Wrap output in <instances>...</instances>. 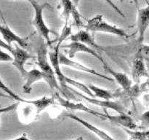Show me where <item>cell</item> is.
<instances>
[{
  "label": "cell",
  "mask_w": 149,
  "mask_h": 140,
  "mask_svg": "<svg viewBox=\"0 0 149 140\" xmlns=\"http://www.w3.org/2000/svg\"><path fill=\"white\" fill-rule=\"evenodd\" d=\"M27 1H29V0H27Z\"/></svg>",
  "instance_id": "obj_35"
},
{
  "label": "cell",
  "mask_w": 149,
  "mask_h": 140,
  "mask_svg": "<svg viewBox=\"0 0 149 140\" xmlns=\"http://www.w3.org/2000/svg\"><path fill=\"white\" fill-rule=\"evenodd\" d=\"M104 109L105 119L109 120L110 122L122 126L124 128H126V129L131 130V131H136L138 125L135 123V121L133 120V119L130 115H128L125 112V113H119L117 115H111L108 113L106 109Z\"/></svg>",
  "instance_id": "obj_12"
},
{
  "label": "cell",
  "mask_w": 149,
  "mask_h": 140,
  "mask_svg": "<svg viewBox=\"0 0 149 140\" xmlns=\"http://www.w3.org/2000/svg\"><path fill=\"white\" fill-rule=\"evenodd\" d=\"M74 140H84V139H83L81 136H80V137H78V138L76 139H74Z\"/></svg>",
  "instance_id": "obj_33"
},
{
  "label": "cell",
  "mask_w": 149,
  "mask_h": 140,
  "mask_svg": "<svg viewBox=\"0 0 149 140\" xmlns=\"http://www.w3.org/2000/svg\"><path fill=\"white\" fill-rule=\"evenodd\" d=\"M12 56L13 58V66L18 70L22 77H25L28 72L25 68V64L28 60L32 58V56L26 50L20 48L19 45L15 48V52Z\"/></svg>",
  "instance_id": "obj_11"
},
{
  "label": "cell",
  "mask_w": 149,
  "mask_h": 140,
  "mask_svg": "<svg viewBox=\"0 0 149 140\" xmlns=\"http://www.w3.org/2000/svg\"><path fill=\"white\" fill-rule=\"evenodd\" d=\"M63 48L67 49L66 52L69 58H73L75 56L76 54L78 53V52H85V53L90 54V55H93L95 58L98 59L103 64V66L107 64L106 61L94 49L87 46L84 44L81 43V42H71V43L68 44V45H64Z\"/></svg>",
  "instance_id": "obj_7"
},
{
  "label": "cell",
  "mask_w": 149,
  "mask_h": 140,
  "mask_svg": "<svg viewBox=\"0 0 149 140\" xmlns=\"http://www.w3.org/2000/svg\"><path fill=\"white\" fill-rule=\"evenodd\" d=\"M68 89L71 90V93H75L76 94L78 95L79 97L82 98L85 101H87L88 103L92 104L93 105H96V106H101V107L104 108V109H111L115 110L118 113H125V108L123 105L121 104L119 102H114V101L111 100H101V99H97L96 98H91L89 96H86V95L83 94V93H79V92L77 91V90H74L68 86Z\"/></svg>",
  "instance_id": "obj_5"
},
{
  "label": "cell",
  "mask_w": 149,
  "mask_h": 140,
  "mask_svg": "<svg viewBox=\"0 0 149 140\" xmlns=\"http://www.w3.org/2000/svg\"><path fill=\"white\" fill-rule=\"evenodd\" d=\"M103 66H104L105 69L107 70L110 73L111 75L113 76V78L119 83V85L122 88V89L125 90V92H127L131 88V87L132 86V81L129 78V77L126 74L122 72H119V71H116L115 70L112 69L108 65V64H105Z\"/></svg>",
  "instance_id": "obj_17"
},
{
  "label": "cell",
  "mask_w": 149,
  "mask_h": 140,
  "mask_svg": "<svg viewBox=\"0 0 149 140\" xmlns=\"http://www.w3.org/2000/svg\"><path fill=\"white\" fill-rule=\"evenodd\" d=\"M12 140H31L30 139H29L26 136V134H23V135L17 137V138L14 139H12Z\"/></svg>",
  "instance_id": "obj_29"
},
{
  "label": "cell",
  "mask_w": 149,
  "mask_h": 140,
  "mask_svg": "<svg viewBox=\"0 0 149 140\" xmlns=\"http://www.w3.org/2000/svg\"><path fill=\"white\" fill-rule=\"evenodd\" d=\"M59 48L55 47V50L50 52H48V56H49V62L53 68L54 71H55V76L58 80L59 85L61 88L62 89L63 91L64 92L67 96V99L69 100L71 98L73 97V93H71V90L68 89V85L65 83V77L66 76L63 73L62 70L61 68V64L59 63Z\"/></svg>",
  "instance_id": "obj_4"
},
{
  "label": "cell",
  "mask_w": 149,
  "mask_h": 140,
  "mask_svg": "<svg viewBox=\"0 0 149 140\" xmlns=\"http://www.w3.org/2000/svg\"><path fill=\"white\" fill-rule=\"evenodd\" d=\"M65 83L66 84L70 85H72L74 87L77 88V89L79 90H81L86 96H89V97H91V98H95V97L94 94L93 93V92L90 90V89L89 88L88 86H87L86 85H84V83H81L80 82L77 81V80H74L73 79L69 78V77H65Z\"/></svg>",
  "instance_id": "obj_21"
},
{
  "label": "cell",
  "mask_w": 149,
  "mask_h": 140,
  "mask_svg": "<svg viewBox=\"0 0 149 140\" xmlns=\"http://www.w3.org/2000/svg\"><path fill=\"white\" fill-rule=\"evenodd\" d=\"M0 90L4 91V93H7L10 98L15 99V100H16L17 102H23H23H25V99H21L20 96H17L15 93H14V92H13V90L8 87V86H7L5 84H4V83L1 80V78H0Z\"/></svg>",
  "instance_id": "obj_23"
},
{
  "label": "cell",
  "mask_w": 149,
  "mask_h": 140,
  "mask_svg": "<svg viewBox=\"0 0 149 140\" xmlns=\"http://www.w3.org/2000/svg\"><path fill=\"white\" fill-rule=\"evenodd\" d=\"M29 1L31 3L34 10V18H33L32 23L35 26L38 32L40 34L41 36L45 39L47 45L51 46L52 40L50 38V33H52V31L47 27L43 18L44 10L49 7V4L47 3L42 4H38L35 0H29Z\"/></svg>",
  "instance_id": "obj_3"
},
{
  "label": "cell",
  "mask_w": 149,
  "mask_h": 140,
  "mask_svg": "<svg viewBox=\"0 0 149 140\" xmlns=\"http://www.w3.org/2000/svg\"><path fill=\"white\" fill-rule=\"evenodd\" d=\"M88 87L90 89V90L93 92L95 98L101 99L103 100H111L112 99L115 97L114 93L110 91V90L101 88L93 85H90Z\"/></svg>",
  "instance_id": "obj_20"
},
{
  "label": "cell",
  "mask_w": 149,
  "mask_h": 140,
  "mask_svg": "<svg viewBox=\"0 0 149 140\" xmlns=\"http://www.w3.org/2000/svg\"><path fill=\"white\" fill-rule=\"evenodd\" d=\"M37 64L40 69L39 70L42 71L43 79L49 85L50 88L52 90H57L61 93H63L64 97L67 99L66 95L60 87L55 71L49 62L47 48L45 44H42L37 50Z\"/></svg>",
  "instance_id": "obj_1"
},
{
  "label": "cell",
  "mask_w": 149,
  "mask_h": 140,
  "mask_svg": "<svg viewBox=\"0 0 149 140\" xmlns=\"http://www.w3.org/2000/svg\"><path fill=\"white\" fill-rule=\"evenodd\" d=\"M132 140H149V131H138L123 128Z\"/></svg>",
  "instance_id": "obj_22"
},
{
  "label": "cell",
  "mask_w": 149,
  "mask_h": 140,
  "mask_svg": "<svg viewBox=\"0 0 149 140\" xmlns=\"http://www.w3.org/2000/svg\"><path fill=\"white\" fill-rule=\"evenodd\" d=\"M121 1H123V0H121Z\"/></svg>",
  "instance_id": "obj_34"
},
{
  "label": "cell",
  "mask_w": 149,
  "mask_h": 140,
  "mask_svg": "<svg viewBox=\"0 0 149 140\" xmlns=\"http://www.w3.org/2000/svg\"><path fill=\"white\" fill-rule=\"evenodd\" d=\"M0 48H4L6 50L8 51L9 52L11 53V55H13L15 52V48H13L12 45H9L6 43L4 41H3L2 39H0Z\"/></svg>",
  "instance_id": "obj_27"
},
{
  "label": "cell",
  "mask_w": 149,
  "mask_h": 140,
  "mask_svg": "<svg viewBox=\"0 0 149 140\" xmlns=\"http://www.w3.org/2000/svg\"><path fill=\"white\" fill-rule=\"evenodd\" d=\"M26 83L23 85V91L25 93H30L32 90V85L37 81L43 79V75L40 70L33 69L28 71L26 75Z\"/></svg>",
  "instance_id": "obj_18"
},
{
  "label": "cell",
  "mask_w": 149,
  "mask_h": 140,
  "mask_svg": "<svg viewBox=\"0 0 149 140\" xmlns=\"http://www.w3.org/2000/svg\"><path fill=\"white\" fill-rule=\"evenodd\" d=\"M55 100L58 101V104L61 105L63 107L65 108L68 110H79L82 111V112H87V113L90 114V115H95L96 117H98V118H101L103 119L106 120L104 118V114L100 113L98 112L97 111L93 110V109H90L89 107H87V106L84 105L81 103H74V102H71V101L68 100V99H64L58 94V93H55Z\"/></svg>",
  "instance_id": "obj_10"
},
{
  "label": "cell",
  "mask_w": 149,
  "mask_h": 140,
  "mask_svg": "<svg viewBox=\"0 0 149 140\" xmlns=\"http://www.w3.org/2000/svg\"><path fill=\"white\" fill-rule=\"evenodd\" d=\"M65 116L68 117V118H71L74 120L77 121L79 123H80L81 125H82L83 126L85 127L86 128L90 131L91 132L94 133L95 135H97V136L100 137L102 140H115L114 139L112 138L109 134H108L107 133L105 132L104 131L101 130L100 128H97V127L95 126L94 125L91 124L90 123L87 122V121L84 120H82L81 118H80L79 117H77V115H74V114H66Z\"/></svg>",
  "instance_id": "obj_16"
},
{
  "label": "cell",
  "mask_w": 149,
  "mask_h": 140,
  "mask_svg": "<svg viewBox=\"0 0 149 140\" xmlns=\"http://www.w3.org/2000/svg\"><path fill=\"white\" fill-rule=\"evenodd\" d=\"M69 39L71 42H78L84 44L87 46L91 48L99 50L105 51L106 52V48L99 45L97 42L95 41L94 37L90 34V32L86 30H80L77 33L71 35Z\"/></svg>",
  "instance_id": "obj_15"
},
{
  "label": "cell",
  "mask_w": 149,
  "mask_h": 140,
  "mask_svg": "<svg viewBox=\"0 0 149 140\" xmlns=\"http://www.w3.org/2000/svg\"><path fill=\"white\" fill-rule=\"evenodd\" d=\"M13 58L12 55L4 52L0 48V62H13Z\"/></svg>",
  "instance_id": "obj_24"
},
{
  "label": "cell",
  "mask_w": 149,
  "mask_h": 140,
  "mask_svg": "<svg viewBox=\"0 0 149 140\" xmlns=\"http://www.w3.org/2000/svg\"><path fill=\"white\" fill-rule=\"evenodd\" d=\"M141 122L142 125L146 128H149V110L146 112H143L142 115H141Z\"/></svg>",
  "instance_id": "obj_25"
},
{
  "label": "cell",
  "mask_w": 149,
  "mask_h": 140,
  "mask_svg": "<svg viewBox=\"0 0 149 140\" xmlns=\"http://www.w3.org/2000/svg\"><path fill=\"white\" fill-rule=\"evenodd\" d=\"M55 96L54 95L52 97H46V96H45V97L36 99V100H25V102H23V103L29 104L31 105L32 106H34L35 109H36V115H38L41 112H43L48 106L53 104L54 102H55Z\"/></svg>",
  "instance_id": "obj_19"
},
{
  "label": "cell",
  "mask_w": 149,
  "mask_h": 140,
  "mask_svg": "<svg viewBox=\"0 0 149 140\" xmlns=\"http://www.w3.org/2000/svg\"><path fill=\"white\" fill-rule=\"evenodd\" d=\"M0 34L2 36L4 42L9 45H12L13 42H15L20 48L25 49V48H27L28 45H29L27 39L22 38L17 34H16L7 25L0 24Z\"/></svg>",
  "instance_id": "obj_14"
},
{
  "label": "cell",
  "mask_w": 149,
  "mask_h": 140,
  "mask_svg": "<svg viewBox=\"0 0 149 140\" xmlns=\"http://www.w3.org/2000/svg\"><path fill=\"white\" fill-rule=\"evenodd\" d=\"M61 7H62V16L65 19V23L69 20L70 17L73 18L74 24L77 27H81L84 26L81 21V15L77 10V7L74 5L71 0H61Z\"/></svg>",
  "instance_id": "obj_9"
},
{
  "label": "cell",
  "mask_w": 149,
  "mask_h": 140,
  "mask_svg": "<svg viewBox=\"0 0 149 140\" xmlns=\"http://www.w3.org/2000/svg\"><path fill=\"white\" fill-rule=\"evenodd\" d=\"M0 97H6V98H10L8 95H6L4 93H3L2 92L0 91Z\"/></svg>",
  "instance_id": "obj_31"
},
{
  "label": "cell",
  "mask_w": 149,
  "mask_h": 140,
  "mask_svg": "<svg viewBox=\"0 0 149 140\" xmlns=\"http://www.w3.org/2000/svg\"><path fill=\"white\" fill-rule=\"evenodd\" d=\"M17 105H18V103L13 104H10L9 105V106H4V107H0V114L13 112V111H14L15 109H17Z\"/></svg>",
  "instance_id": "obj_26"
},
{
  "label": "cell",
  "mask_w": 149,
  "mask_h": 140,
  "mask_svg": "<svg viewBox=\"0 0 149 140\" xmlns=\"http://www.w3.org/2000/svg\"><path fill=\"white\" fill-rule=\"evenodd\" d=\"M71 1H72V2L74 3V5L77 7V6H78V4H79V3L80 0H71Z\"/></svg>",
  "instance_id": "obj_30"
},
{
  "label": "cell",
  "mask_w": 149,
  "mask_h": 140,
  "mask_svg": "<svg viewBox=\"0 0 149 140\" xmlns=\"http://www.w3.org/2000/svg\"><path fill=\"white\" fill-rule=\"evenodd\" d=\"M105 1H106V2L108 3V4H109V5L111 6V7H112V8L113 9V10H115V11L116 12V13H118V14L119 15H120L121 16H122V17H125V15H124V13H122V10H120V9L119 8V7H116V4H114V3L113 2V1H111V0H105Z\"/></svg>",
  "instance_id": "obj_28"
},
{
  "label": "cell",
  "mask_w": 149,
  "mask_h": 140,
  "mask_svg": "<svg viewBox=\"0 0 149 140\" xmlns=\"http://www.w3.org/2000/svg\"><path fill=\"white\" fill-rule=\"evenodd\" d=\"M132 1L135 4V6H136L137 7H138V4H139V0H132Z\"/></svg>",
  "instance_id": "obj_32"
},
{
  "label": "cell",
  "mask_w": 149,
  "mask_h": 140,
  "mask_svg": "<svg viewBox=\"0 0 149 140\" xmlns=\"http://www.w3.org/2000/svg\"><path fill=\"white\" fill-rule=\"evenodd\" d=\"M132 80L134 82L138 83L143 77H148L149 74L147 66L146 65V61L141 54V50H138L134 58L132 67Z\"/></svg>",
  "instance_id": "obj_8"
},
{
  "label": "cell",
  "mask_w": 149,
  "mask_h": 140,
  "mask_svg": "<svg viewBox=\"0 0 149 140\" xmlns=\"http://www.w3.org/2000/svg\"><path fill=\"white\" fill-rule=\"evenodd\" d=\"M149 26V5L138 10V41L142 45L145 38V34Z\"/></svg>",
  "instance_id": "obj_13"
},
{
  "label": "cell",
  "mask_w": 149,
  "mask_h": 140,
  "mask_svg": "<svg viewBox=\"0 0 149 140\" xmlns=\"http://www.w3.org/2000/svg\"><path fill=\"white\" fill-rule=\"evenodd\" d=\"M58 58H59V63L61 65L67 66H69L71 67V68L79 70V71H84V72L88 73V74H92V75L97 76V77H100V78L102 79H104V80H108V81H111V82L113 81V79L111 78V77H108V76L106 75H104V74L97 71L96 70L93 69H90L87 66H85L80 64V63L77 62V61H74V60H72L71 58H69L68 56H66L65 54H63L61 53V52H59Z\"/></svg>",
  "instance_id": "obj_6"
},
{
  "label": "cell",
  "mask_w": 149,
  "mask_h": 140,
  "mask_svg": "<svg viewBox=\"0 0 149 140\" xmlns=\"http://www.w3.org/2000/svg\"><path fill=\"white\" fill-rule=\"evenodd\" d=\"M84 28L87 32H103L125 38L130 36L124 29L107 23L101 15H97L87 20Z\"/></svg>",
  "instance_id": "obj_2"
}]
</instances>
